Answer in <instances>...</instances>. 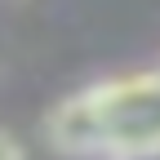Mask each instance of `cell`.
Segmentation results:
<instances>
[{"label": "cell", "mask_w": 160, "mask_h": 160, "mask_svg": "<svg viewBox=\"0 0 160 160\" xmlns=\"http://www.w3.org/2000/svg\"><path fill=\"white\" fill-rule=\"evenodd\" d=\"M102 116V160L133 156L160 142V71L93 80Z\"/></svg>", "instance_id": "obj_1"}, {"label": "cell", "mask_w": 160, "mask_h": 160, "mask_svg": "<svg viewBox=\"0 0 160 160\" xmlns=\"http://www.w3.org/2000/svg\"><path fill=\"white\" fill-rule=\"evenodd\" d=\"M45 142L71 160H102V116H98L93 85L67 93L45 116Z\"/></svg>", "instance_id": "obj_2"}, {"label": "cell", "mask_w": 160, "mask_h": 160, "mask_svg": "<svg viewBox=\"0 0 160 160\" xmlns=\"http://www.w3.org/2000/svg\"><path fill=\"white\" fill-rule=\"evenodd\" d=\"M0 160H27V151H22V142L9 133V129H0Z\"/></svg>", "instance_id": "obj_3"}, {"label": "cell", "mask_w": 160, "mask_h": 160, "mask_svg": "<svg viewBox=\"0 0 160 160\" xmlns=\"http://www.w3.org/2000/svg\"><path fill=\"white\" fill-rule=\"evenodd\" d=\"M120 160H160V142H156V147H142V151H133V156H120Z\"/></svg>", "instance_id": "obj_4"}]
</instances>
